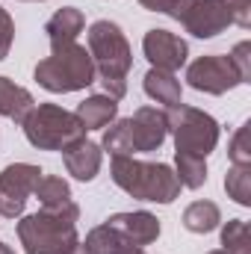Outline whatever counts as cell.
<instances>
[{
    "label": "cell",
    "instance_id": "6da1fadb",
    "mask_svg": "<svg viewBox=\"0 0 251 254\" xmlns=\"http://www.w3.org/2000/svg\"><path fill=\"white\" fill-rule=\"evenodd\" d=\"M80 207L65 201L60 207H42L33 216L18 219V240L27 254H71L83 243L77 237Z\"/></svg>",
    "mask_w": 251,
    "mask_h": 254
},
{
    "label": "cell",
    "instance_id": "7a4b0ae2",
    "mask_svg": "<svg viewBox=\"0 0 251 254\" xmlns=\"http://www.w3.org/2000/svg\"><path fill=\"white\" fill-rule=\"evenodd\" d=\"M89 57L95 63L98 83L104 86V95H110L113 101H122L127 95V71L133 65V51L127 42L125 30L116 21H95L89 27Z\"/></svg>",
    "mask_w": 251,
    "mask_h": 254
},
{
    "label": "cell",
    "instance_id": "3957f363",
    "mask_svg": "<svg viewBox=\"0 0 251 254\" xmlns=\"http://www.w3.org/2000/svg\"><path fill=\"white\" fill-rule=\"evenodd\" d=\"M110 175H113V184L136 201L172 204L181 195V181H178L175 169L166 163H148V160H136V157H113Z\"/></svg>",
    "mask_w": 251,
    "mask_h": 254
},
{
    "label": "cell",
    "instance_id": "277c9868",
    "mask_svg": "<svg viewBox=\"0 0 251 254\" xmlns=\"http://www.w3.org/2000/svg\"><path fill=\"white\" fill-rule=\"evenodd\" d=\"M36 83L54 95H68V92H80V89H89L98 74H95V63L89 57V51L83 45H63V48H54L51 57H45L42 63L36 65L33 71Z\"/></svg>",
    "mask_w": 251,
    "mask_h": 254
},
{
    "label": "cell",
    "instance_id": "5b68a950",
    "mask_svg": "<svg viewBox=\"0 0 251 254\" xmlns=\"http://www.w3.org/2000/svg\"><path fill=\"white\" fill-rule=\"evenodd\" d=\"M24 136L39 151H65L77 139L86 136V127L74 113H68L57 104H39L30 110V116L21 122Z\"/></svg>",
    "mask_w": 251,
    "mask_h": 254
},
{
    "label": "cell",
    "instance_id": "8992f818",
    "mask_svg": "<svg viewBox=\"0 0 251 254\" xmlns=\"http://www.w3.org/2000/svg\"><path fill=\"white\" fill-rule=\"evenodd\" d=\"M166 122H169V133L175 136V154H189V157L207 160L210 151H216L222 130L210 113L178 104L166 113Z\"/></svg>",
    "mask_w": 251,
    "mask_h": 254
},
{
    "label": "cell",
    "instance_id": "52a82bcc",
    "mask_svg": "<svg viewBox=\"0 0 251 254\" xmlns=\"http://www.w3.org/2000/svg\"><path fill=\"white\" fill-rule=\"evenodd\" d=\"M42 169L33 163H12L0 172V216L21 219L27 198L36 192V184L42 181Z\"/></svg>",
    "mask_w": 251,
    "mask_h": 254
},
{
    "label": "cell",
    "instance_id": "ba28073f",
    "mask_svg": "<svg viewBox=\"0 0 251 254\" xmlns=\"http://www.w3.org/2000/svg\"><path fill=\"white\" fill-rule=\"evenodd\" d=\"M187 83L195 92H207V95H225L231 89H237L243 80L237 74V68L231 63V57L222 54H210V57H198L187 68Z\"/></svg>",
    "mask_w": 251,
    "mask_h": 254
},
{
    "label": "cell",
    "instance_id": "9c48e42d",
    "mask_svg": "<svg viewBox=\"0 0 251 254\" xmlns=\"http://www.w3.org/2000/svg\"><path fill=\"white\" fill-rule=\"evenodd\" d=\"M142 54L145 60L151 63V68H160V71H181L187 65V57H189V45L169 33V30H148L145 39H142Z\"/></svg>",
    "mask_w": 251,
    "mask_h": 254
},
{
    "label": "cell",
    "instance_id": "30bf717a",
    "mask_svg": "<svg viewBox=\"0 0 251 254\" xmlns=\"http://www.w3.org/2000/svg\"><path fill=\"white\" fill-rule=\"evenodd\" d=\"M181 24L195 39H216L234 21H231V12H228V6L222 0H192V6L181 18Z\"/></svg>",
    "mask_w": 251,
    "mask_h": 254
},
{
    "label": "cell",
    "instance_id": "8fae6325",
    "mask_svg": "<svg viewBox=\"0 0 251 254\" xmlns=\"http://www.w3.org/2000/svg\"><path fill=\"white\" fill-rule=\"evenodd\" d=\"M130 139H133V151L136 154H148V151H157L166 136H169V122H166V113L157 110V107H139L130 119Z\"/></svg>",
    "mask_w": 251,
    "mask_h": 254
},
{
    "label": "cell",
    "instance_id": "7c38bea8",
    "mask_svg": "<svg viewBox=\"0 0 251 254\" xmlns=\"http://www.w3.org/2000/svg\"><path fill=\"white\" fill-rule=\"evenodd\" d=\"M63 163H65V169H68L71 178L89 184V181H95L98 172H101L104 151H101V145H95V142H89V139L83 136V139H77L74 145H68L63 151Z\"/></svg>",
    "mask_w": 251,
    "mask_h": 254
},
{
    "label": "cell",
    "instance_id": "4fadbf2b",
    "mask_svg": "<svg viewBox=\"0 0 251 254\" xmlns=\"http://www.w3.org/2000/svg\"><path fill=\"white\" fill-rule=\"evenodd\" d=\"M113 228H119L127 240L136 246V249H145L151 243H157L160 237V219L148 210H133V213H116L107 219Z\"/></svg>",
    "mask_w": 251,
    "mask_h": 254
},
{
    "label": "cell",
    "instance_id": "5bb4252c",
    "mask_svg": "<svg viewBox=\"0 0 251 254\" xmlns=\"http://www.w3.org/2000/svg\"><path fill=\"white\" fill-rule=\"evenodd\" d=\"M83 27H86L83 12L74 9V6H63V9H57V12L48 18L45 33H48L51 48H63V45H74V42H77V36L83 33Z\"/></svg>",
    "mask_w": 251,
    "mask_h": 254
},
{
    "label": "cell",
    "instance_id": "9a60e30c",
    "mask_svg": "<svg viewBox=\"0 0 251 254\" xmlns=\"http://www.w3.org/2000/svg\"><path fill=\"white\" fill-rule=\"evenodd\" d=\"M74 116L86 130H104L119 119V101H113L110 95H92L77 107Z\"/></svg>",
    "mask_w": 251,
    "mask_h": 254
},
{
    "label": "cell",
    "instance_id": "2e32d148",
    "mask_svg": "<svg viewBox=\"0 0 251 254\" xmlns=\"http://www.w3.org/2000/svg\"><path fill=\"white\" fill-rule=\"evenodd\" d=\"M83 249H86V254H127V252H133L136 246L127 240L119 228L104 222V225H98V228H92L86 234Z\"/></svg>",
    "mask_w": 251,
    "mask_h": 254
},
{
    "label": "cell",
    "instance_id": "e0dca14e",
    "mask_svg": "<svg viewBox=\"0 0 251 254\" xmlns=\"http://www.w3.org/2000/svg\"><path fill=\"white\" fill-rule=\"evenodd\" d=\"M33 107H36V101L24 86H15L9 77H0V116L3 119L21 125L30 116Z\"/></svg>",
    "mask_w": 251,
    "mask_h": 254
},
{
    "label": "cell",
    "instance_id": "ac0fdd59",
    "mask_svg": "<svg viewBox=\"0 0 251 254\" xmlns=\"http://www.w3.org/2000/svg\"><path fill=\"white\" fill-rule=\"evenodd\" d=\"M145 95L151 98V101H157V104H163L166 110H172V107H178V104H184L181 101V80L172 74V71H160V68H151L148 74H145Z\"/></svg>",
    "mask_w": 251,
    "mask_h": 254
},
{
    "label": "cell",
    "instance_id": "d6986e66",
    "mask_svg": "<svg viewBox=\"0 0 251 254\" xmlns=\"http://www.w3.org/2000/svg\"><path fill=\"white\" fill-rule=\"evenodd\" d=\"M222 222V213L213 201H192L184 210V228L192 234H210Z\"/></svg>",
    "mask_w": 251,
    "mask_h": 254
},
{
    "label": "cell",
    "instance_id": "ffe728a7",
    "mask_svg": "<svg viewBox=\"0 0 251 254\" xmlns=\"http://www.w3.org/2000/svg\"><path fill=\"white\" fill-rule=\"evenodd\" d=\"M175 175H178L181 187L201 190L207 184V160L189 157V154H175Z\"/></svg>",
    "mask_w": 251,
    "mask_h": 254
},
{
    "label": "cell",
    "instance_id": "44dd1931",
    "mask_svg": "<svg viewBox=\"0 0 251 254\" xmlns=\"http://www.w3.org/2000/svg\"><path fill=\"white\" fill-rule=\"evenodd\" d=\"M101 151H110L113 157H133V139H130V127L127 119H119L104 130V142H101Z\"/></svg>",
    "mask_w": 251,
    "mask_h": 254
},
{
    "label": "cell",
    "instance_id": "7402d4cb",
    "mask_svg": "<svg viewBox=\"0 0 251 254\" xmlns=\"http://www.w3.org/2000/svg\"><path fill=\"white\" fill-rule=\"evenodd\" d=\"M33 195L39 198L42 207H60L65 201H71V187H68V181L57 178V175H42Z\"/></svg>",
    "mask_w": 251,
    "mask_h": 254
},
{
    "label": "cell",
    "instance_id": "603a6c76",
    "mask_svg": "<svg viewBox=\"0 0 251 254\" xmlns=\"http://www.w3.org/2000/svg\"><path fill=\"white\" fill-rule=\"evenodd\" d=\"M225 192L240 207H251V166H231L225 175Z\"/></svg>",
    "mask_w": 251,
    "mask_h": 254
},
{
    "label": "cell",
    "instance_id": "cb8c5ba5",
    "mask_svg": "<svg viewBox=\"0 0 251 254\" xmlns=\"http://www.w3.org/2000/svg\"><path fill=\"white\" fill-rule=\"evenodd\" d=\"M222 246L228 254H251V240H249V225L243 219H231L222 228Z\"/></svg>",
    "mask_w": 251,
    "mask_h": 254
},
{
    "label": "cell",
    "instance_id": "d4e9b609",
    "mask_svg": "<svg viewBox=\"0 0 251 254\" xmlns=\"http://www.w3.org/2000/svg\"><path fill=\"white\" fill-rule=\"evenodd\" d=\"M228 157L234 166H251V122L237 127V133L231 136L228 145Z\"/></svg>",
    "mask_w": 251,
    "mask_h": 254
},
{
    "label": "cell",
    "instance_id": "484cf974",
    "mask_svg": "<svg viewBox=\"0 0 251 254\" xmlns=\"http://www.w3.org/2000/svg\"><path fill=\"white\" fill-rule=\"evenodd\" d=\"M139 3L148 12H163V15L175 18V21H181L187 15V9L192 6V0H139Z\"/></svg>",
    "mask_w": 251,
    "mask_h": 254
},
{
    "label": "cell",
    "instance_id": "4316f807",
    "mask_svg": "<svg viewBox=\"0 0 251 254\" xmlns=\"http://www.w3.org/2000/svg\"><path fill=\"white\" fill-rule=\"evenodd\" d=\"M228 57H231V63H234V68H237L240 80L249 83L251 80V42H240Z\"/></svg>",
    "mask_w": 251,
    "mask_h": 254
},
{
    "label": "cell",
    "instance_id": "83f0119b",
    "mask_svg": "<svg viewBox=\"0 0 251 254\" xmlns=\"http://www.w3.org/2000/svg\"><path fill=\"white\" fill-rule=\"evenodd\" d=\"M222 3L228 6L231 21H234L237 27L249 30V27H251V0H222Z\"/></svg>",
    "mask_w": 251,
    "mask_h": 254
},
{
    "label": "cell",
    "instance_id": "f1b7e54d",
    "mask_svg": "<svg viewBox=\"0 0 251 254\" xmlns=\"http://www.w3.org/2000/svg\"><path fill=\"white\" fill-rule=\"evenodd\" d=\"M12 39H15V24L9 18V12L0 6V63L9 57V48H12Z\"/></svg>",
    "mask_w": 251,
    "mask_h": 254
},
{
    "label": "cell",
    "instance_id": "f546056e",
    "mask_svg": "<svg viewBox=\"0 0 251 254\" xmlns=\"http://www.w3.org/2000/svg\"><path fill=\"white\" fill-rule=\"evenodd\" d=\"M0 254H15V252H12V246H6V243H0Z\"/></svg>",
    "mask_w": 251,
    "mask_h": 254
},
{
    "label": "cell",
    "instance_id": "4dcf8cb0",
    "mask_svg": "<svg viewBox=\"0 0 251 254\" xmlns=\"http://www.w3.org/2000/svg\"><path fill=\"white\" fill-rule=\"evenodd\" d=\"M127 254H145V252L142 249H133V252H127Z\"/></svg>",
    "mask_w": 251,
    "mask_h": 254
},
{
    "label": "cell",
    "instance_id": "1f68e13d",
    "mask_svg": "<svg viewBox=\"0 0 251 254\" xmlns=\"http://www.w3.org/2000/svg\"><path fill=\"white\" fill-rule=\"evenodd\" d=\"M210 254H228V252H225V249H219V252H210Z\"/></svg>",
    "mask_w": 251,
    "mask_h": 254
}]
</instances>
